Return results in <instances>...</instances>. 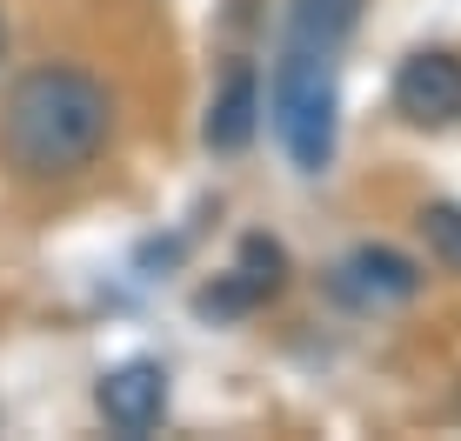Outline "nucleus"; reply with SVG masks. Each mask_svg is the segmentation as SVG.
Listing matches in <instances>:
<instances>
[{
  "label": "nucleus",
  "instance_id": "1",
  "mask_svg": "<svg viewBox=\"0 0 461 441\" xmlns=\"http://www.w3.org/2000/svg\"><path fill=\"white\" fill-rule=\"evenodd\" d=\"M107 140H114V87L74 60L27 68L0 101V161L34 187L87 175Z\"/></svg>",
  "mask_w": 461,
  "mask_h": 441
},
{
  "label": "nucleus",
  "instance_id": "2",
  "mask_svg": "<svg viewBox=\"0 0 461 441\" xmlns=\"http://www.w3.org/2000/svg\"><path fill=\"white\" fill-rule=\"evenodd\" d=\"M267 128L294 175H328L341 154V54L308 40H281L267 68Z\"/></svg>",
  "mask_w": 461,
  "mask_h": 441
},
{
  "label": "nucleus",
  "instance_id": "3",
  "mask_svg": "<svg viewBox=\"0 0 461 441\" xmlns=\"http://www.w3.org/2000/svg\"><path fill=\"white\" fill-rule=\"evenodd\" d=\"M421 261L402 255L388 241H355L348 255L328 267V302L348 308V314H388V308H408L421 294Z\"/></svg>",
  "mask_w": 461,
  "mask_h": 441
},
{
  "label": "nucleus",
  "instance_id": "4",
  "mask_svg": "<svg viewBox=\"0 0 461 441\" xmlns=\"http://www.w3.org/2000/svg\"><path fill=\"white\" fill-rule=\"evenodd\" d=\"M281 288H288V255H281V241H267V234H241L234 267H228V274H214L208 288L194 294V314H201V321H241V314L267 308Z\"/></svg>",
  "mask_w": 461,
  "mask_h": 441
},
{
  "label": "nucleus",
  "instance_id": "5",
  "mask_svg": "<svg viewBox=\"0 0 461 441\" xmlns=\"http://www.w3.org/2000/svg\"><path fill=\"white\" fill-rule=\"evenodd\" d=\"M388 101H394V114H402L408 128H421V134L461 128V54H448V47H415V54L394 68Z\"/></svg>",
  "mask_w": 461,
  "mask_h": 441
},
{
  "label": "nucleus",
  "instance_id": "6",
  "mask_svg": "<svg viewBox=\"0 0 461 441\" xmlns=\"http://www.w3.org/2000/svg\"><path fill=\"white\" fill-rule=\"evenodd\" d=\"M167 368L154 355H134V361H114V368L94 382V415L107 421L114 435L127 441H140V435H154L167 421Z\"/></svg>",
  "mask_w": 461,
  "mask_h": 441
},
{
  "label": "nucleus",
  "instance_id": "7",
  "mask_svg": "<svg viewBox=\"0 0 461 441\" xmlns=\"http://www.w3.org/2000/svg\"><path fill=\"white\" fill-rule=\"evenodd\" d=\"M267 121V74L254 60H228V74L214 81V101H208V121H201V140L208 154H248L254 134Z\"/></svg>",
  "mask_w": 461,
  "mask_h": 441
},
{
  "label": "nucleus",
  "instance_id": "8",
  "mask_svg": "<svg viewBox=\"0 0 461 441\" xmlns=\"http://www.w3.org/2000/svg\"><path fill=\"white\" fill-rule=\"evenodd\" d=\"M361 7H368V0H288L281 40H308V47L348 54V40H355V27H361Z\"/></svg>",
  "mask_w": 461,
  "mask_h": 441
},
{
  "label": "nucleus",
  "instance_id": "9",
  "mask_svg": "<svg viewBox=\"0 0 461 441\" xmlns=\"http://www.w3.org/2000/svg\"><path fill=\"white\" fill-rule=\"evenodd\" d=\"M421 241H428V255H435L448 274H461V201H428L421 208Z\"/></svg>",
  "mask_w": 461,
  "mask_h": 441
},
{
  "label": "nucleus",
  "instance_id": "10",
  "mask_svg": "<svg viewBox=\"0 0 461 441\" xmlns=\"http://www.w3.org/2000/svg\"><path fill=\"white\" fill-rule=\"evenodd\" d=\"M0 54H7V27H0Z\"/></svg>",
  "mask_w": 461,
  "mask_h": 441
},
{
  "label": "nucleus",
  "instance_id": "11",
  "mask_svg": "<svg viewBox=\"0 0 461 441\" xmlns=\"http://www.w3.org/2000/svg\"><path fill=\"white\" fill-rule=\"evenodd\" d=\"M455 421H461V401H455Z\"/></svg>",
  "mask_w": 461,
  "mask_h": 441
}]
</instances>
